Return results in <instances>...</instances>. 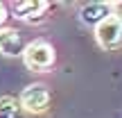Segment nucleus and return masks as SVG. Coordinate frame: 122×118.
Here are the masks:
<instances>
[{
    "label": "nucleus",
    "mask_w": 122,
    "mask_h": 118,
    "mask_svg": "<svg viewBox=\"0 0 122 118\" xmlns=\"http://www.w3.org/2000/svg\"><path fill=\"white\" fill-rule=\"evenodd\" d=\"M25 66L32 70H48L54 64V48L43 39H36L32 43H27L25 52H23Z\"/></svg>",
    "instance_id": "nucleus-1"
},
{
    "label": "nucleus",
    "mask_w": 122,
    "mask_h": 118,
    "mask_svg": "<svg viewBox=\"0 0 122 118\" xmlns=\"http://www.w3.org/2000/svg\"><path fill=\"white\" fill-rule=\"evenodd\" d=\"M18 102H20L23 111H27V114H43L50 105V91L45 89V84L34 82L27 89H23Z\"/></svg>",
    "instance_id": "nucleus-2"
},
{
    "label": "nucleus",
    "mask_w": 122,
    "mask_h": 118,
    "mask_svg": "<svg viewBox=\"0 0 122 118\" xmlns=\"http://www.w3.org/2000/svg\"><path fill=\"white\" fill-rule=\"evenodd\" d=\"M95 39L100 43V48L104 50H118L122 45V25L118 23V18L109 16L104 23L95 27Z\"/></svg>",
    "instance_id": "nucleus-3"
},
{
    "label": "nucleus",
    "mask_w": 122,
    "mask_h": 118,
    "mask_svg": "<svg viewBox=\"0 0 122 118\" xmlns=\"http://www.w3.org/2000/svg\"><path fill=\"white\" fill-rule=\"evenodd\" d=\"M27 43L20 36V32L14 27H0V52L5 57H23Z\"/></svg>",
    "instance_id": "nucleus-4"
},
{
    "label": "nucleus",
    "mask_w": 122,
    "mask_h": 118,
    "mask_svg": "<svg viewBox=\"0 0 122 118\" xmlns=\"http://www.w3.org/2000/svg\"><path fill=\"white\" fill-rule=\"evenodd\" d=\"M109 16H113V2H88L79 9V18L88 27H97Z\"/></svg>",
    "instance_id": "nucleus-5"
},
{
    "label": "nucleus",
    "mask_w": 122,
    "mask_h": 118,
    "mask_svg": "<svg viewBox=\"0 0 122 118\" xmlns=\"http://www.w3.org/2000/svg\"><path fill=\"white\" fill-rule=\"evenodd\" d=\"M48 11V2H39V0H23V2H14V16L20 21L39 23Z\"/></svg>",
    "instance_id": "nucleus-6"
},
{
    "label": "nucleus",
    "mask_w": 122,
    "mask_h": 118,
    "mask_svg": "<svg viewBox=\"0 0 122 118\" xmlns=\"http://www.w3.org/2000/svg\"><path fill=\"white\" fill-rule=\"evenodd\" d=\"M0 118H25V111L18 100H14L11 96H2L0 98Z\"/></svg>",
    "instance_id": "nucleus-7"
},
{
    "label": "nucleus",
    "mask_w": 122,
    "mask_h": 118,
    "mask_svg": "<svg viewBox=\"0 0 122 118\" xmlns=\"http://www.w3.org/2000/svg\"><path fill=\"white\" fill-rule=\"evenodd\" d=\"M113 18H118V23L122 25V2H113Z\"/></svg>",
    "instance_id": "nucleus-8"
},
{
    "label": "nucleus",
    "mask_w": 122,
    "mask_h": 118,
    "mask_svg": "<svg viewBox=\"0 0 122 118\" xmlns=\"http://www.w3.org/2000/svg\"><path fill=\"white\" fill-rule=\"evenodd\" d=\"M5 21H7V7H5V5L0 2V25H2Z\"/></svg>",
    "instance_id": "nucleus-9"
}]
</instances>
